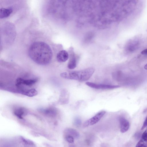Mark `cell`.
<instances>
[{
	"label": "cell",
	"instance_id": "ffe728a7",
	"mask_svg": "<svg viewBox=\"0 0 147 147\" xmlns=\"http://www.w3.org/2000/svg\"><path fill=\"white\" fill-rule=\"evenodd\" d=\"M141 53L142 55H147V48L142 51Z\"/></svg>",
	"mask_w": 147,
	"mask_h": 147
},
{
	"label": "cell",
	"instance_id": "30bf717a",
	"mask_svg": "<svg viewBox=\"0 0 147 147\" xmlns=\"http://www.w3.org/2000/svg\"><path fill=\"white\" fill-rule=\"evenodd\" d=\"M64 136H70L74 138H77L79 136V133L76 130L71 128L65 129L64 131Z\"/></svg>",
	"mask_w": 147,
	"mask_h": 147
},
{
	"label": "cell",
	"instance_id": "7c38bea8",
	"mask_svg": "<svg viewBox=\"0 0 147 147\" xmlns=\"http://www.w3.org/2000/svg\"><path fill=\"white\" fill-rule=\"evenodd\" d=\"M76 60L74 55H71L67 64L68 68L70 69H73L76 66Z\"/></svg>",
	"mask_w": 147,
	"mask_h": 147
},
{
	"label": "cell",
	"instance_id": "44dd1931",
	"mask_svg": "<svg viewBox=\"0 0 147 147\" xmlns=\"http://www.w3.org/2000/svg\"><path fill=\"white\" fill-rule=\"evenodd\" d=\"M144 68L145 69L147 70V63H146V65L144 66Z\"/></svg>",
	"mask_w": 147,
	"mask_h": 147
},
{
	"label": "cell",
	"instance_id": "d6986e66",
	"mask_svg": "<svg viewBox=\"0 0 147 147\" xmlns=\"http://www.w3.org/2000/svg\"><path fill=\"white\" fill-rule=\"evenodd\" d=\"M75 124L77 126L80 125L81 123V120L79 119H76L75 121Z\"/></svg>",
	"mask_w": 147,
	"mask_h": 147
},
{
	"label": "cell",
	"instance_id": "5b68a950",
	"mask_svg": "<svg viewBox=\"0 0 147 147\" xmlns=\"http://www.w3.org/2000/svg\"><path fill=\"white\" fill-rule=\"evenodd\" d=\"M86 84L92 88L96 89H109L118 88L119 85H112L105 84H96L92 82H86Z\"/></svg>",
	"mask_w": 147,
	"mask_h": 147
},
{
	"label": "cell",
	"instance_id": "277c9868",
	"mask_svg": "<svg viewBox=\"0 0 147 147\" xmlns=\"http://www.w3.org/2000/svg\"><path fill=\"white\" fill-rule=\"evenodd\" d=\"M38 112L47 116L53 117L57 115V109L53 107H49L45 108H40L38 109Z\"/></svg>",
	"mask_w": 147,
	"mask_h": 147
},
{
	"label": "cell",
	"instance_id": "4fadbf2b",
	"mask_svg": "<svg viewBox=\"0 0 147 147\" xmlns=\"http://www.w3.org/2000/svg\"><path fill=\"white\" fill-rule=\"evenodd\" d=\"M38 94L37 91L34 88H32L23 92V94L30 97L37 95Z\"/></svg>",
	"mask_w": 147,
	"mask_h": 147
},
{
	"label": "cell",
	"instance_id": "e0dca14e",
	"mask_svg": "<svg viewBox=\"0 0 147 147\" xmlns=\"http://www.w3.org/2000/svg\"><path fill=\"white\" fill-rule=\"evenodd\" d=\"M141 139L147 142V127L142 134Z\"/></svg>",
	"mask_w": 147,
	"mask_h": 147
},
{
	"label": "cell",
	"instance_id": "8fae6325",
	"mask_svg": "<svg viewBox=\"0 0 147 147\" xmlns=\"http://www.w3.org/2000/svg\"><path fill=\"white\" fill-rule=\"evenodd\" d=\"M11 8H2L0 9V18H4L9 17L12 12Z\"/></svg>",
	"mask_w": 147,
	"mask_h": 147
},
{
	"label": "cell",
	"instance_id": "ac0fdd59",
	"mask_svg": "<svg viewBox=\"0 0 147 147\" xmlns=\"http://www.w3.org/2000/svg\"><path fill=\"white\" fill-rule=\"evenodd\" d=\"M147 126V117L145 120L143 125L141 129H143L144 128Z\"/></svg>",
	"mask_w": 147,
	"mask_h": 147
},
{
	"label": "cell",
	"instance_id": "3957f363",
	"mask_svg": "<svg viewBox=\"0 0 147 147\" xmlns=\"http://www.w3.org/2000/svg\"><path fill=\"white\" fill-rule=\"evenodd\" d=\"M106 112L105 111H102L98 113L94 116L86 121L84 124V127H86L96 123L105 115Z\"/></svg>",
	"mask_w": 147,
	"mask_h": 147
},
{
	"label": "cell",
	"instance_id": "8992f818",
	"mask_svg": "<svg viewBox=\"0 0 147 147\" xmlns=\"http://www.w3.org/2000/svg\"><path fill=\"white\" fill-rule=\"evenodd\" d=\"M38 81L37 78L25 80L18 78L16 80L15 84L16 86L18 88L22 85L30 86L34 84Z\"/></svg>",
	"mask_w": 147,
	"mask_h": 147
},
{
	"label": "cell",
	"instance_id": "52a82bcc",
	"mask_svg": "<svg viewBox=\"0 0 147 147\" xmlns=\"http://www.w3.org/2000/svg\"><path fill=\"white\" fill-rule=\"evenodd\" d=\"M120 124V131L122 133L127 131L129 129V121L123 117L119 119Z\"/></svg>",
	"mask_w": 147,
	"mask_h": 147
},
{
	"label": "cell",
	"instance_id": "2e32d148",
	"mask_svg": "<svg viewBox=\"0 0 147 147\" xmlns=\"http://www.w3.org/2000/svg\"><path fill=\"white\" fill-rule=\"evenodd\" d=\"M65 140L67 141L69 143H72L74 141V138L70 136H64Z\"/></svg>",
	"mask_w": 147,
	"mask_h": 147
},
{
	"label": "cell",
	"instance_id": "ba28073f",
	"mask_svg": "<svg viewBox=\"0 0 147 147\" xmlns=\"http://www.w3.org/2000/svg\"><path fill=\"white\" fill-rule=\"evenodd\" d=\"M68 53L65 50H62L59 52L57 55V59L59 62L66 61L68 59Z\"/></svg>",
	"mask_w": 147,
	"mask_h": 147
},
{
	"label": "cell",
	"instance_id": "7a4b0ae2",
	"mask_svg": "<svg viewBox=\"0 0 147 147\" xmlns=\"http://www.w3.org/2000/svg\"><path fill=\"white\" fill-rule=\"evenodd\" d=\"M94 71V68L90 67L80 71L63 72L60 74V76L65 79L85 81L90 79Z\"/></svg>",
	"mask_w": 147,
	"mask_h": 147
},
{
	"label": "cell",
	"instance_id": "5bb4252c",
	"mask_svg": "<svg viewBox=\"0 0 147 147\" xmlns=\"http://www.w3.org/2000/svg\"><path fill=\"white\" fill-rule=\"evenodd\" d=\"M20 138L23 144L26 146L30 147H35V145L32 141L22 136H21Z\"/></svg>",
	"mask_w": 147,
	"mask_h": 147
},
{
	"label": "cell",
	"instance_id": "6da1fadb",
	"mask_svg": "<svg viewBox=\"0 0 147 147\" xmlns=\"http://www.w3.org/2000/svg\"><path fill=\"white\" fill-rule=\"evenodd\" d=\"M29 55L34 62L41 65H45L51 61L52 52L50 46L41 41L33 42L28 50Z\"/></svg>",
	"mask_w": 147,
	"mask_h": 147
},
{
	"label": "cell",
	"instance_id": "9c48e42d",
	"mask_svg": "<svg viewBox=\"0 0 147 147\" xmlns=\"http://www.w3.org/2000/svg\"><path fill=\"white\" fill-rule=\"evenodd\" d=\"M26 109L24 107H18L15 108L13 111L14 115L20 119H23V117L26 113Z\"/></svg>",
	"mask_w": 147,
	"mask_h": 147
},
{
	"label": "cell",
	"instance_id": "9a60e30c",
	"mask_svg": "<svg viewBox=\"0 0 147 147\" xmlns=\"http://www.w3.org/2000/svg\"><path fill=\"white\" fill-rule=\"evenodd\" d=\"M136 147H147V142L141 139L137 143Z\"/></svg>",
	"mask_w": 147,
	"mask_h": 147
}]
</instances>
